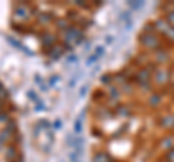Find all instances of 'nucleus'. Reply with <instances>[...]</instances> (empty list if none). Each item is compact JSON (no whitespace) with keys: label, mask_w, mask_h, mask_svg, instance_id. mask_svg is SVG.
Wrapping results in <instances>:
<instances>
[{"label":"nucleus","mask_w":174,"mask_h":162,"mask_svg":"<svg viewBox=\"0 0 174 162\" xmlns=\"http://www.w3.org/2000/svg\"><path fill=\"white\" fill-rule=\"evenodd\" d=\"M28 97H29L31 100H34V101H36V100H38V97H36V94H35L34 91H28Z\"/></svg>","instance_id":"6"},{"label":"nucleus","mask_w":174,"mask_h":162,"mask_svg":"<svg viewBox=\"0 0 174 162\" xmlns=\"http://www.w3.org/2000/svg\"><path fill=\"white\" fill-rule=\"evenodd\" d=\"M36 112H39V110H44V103L41 101V103H38V106H36V109H35Z\"/></svg>","instance_id":"12"},{"label":"nucleus","mask_w":174,"mask_h":162,"mask_svg":"<svg viewBox=\"0 0 174 162\" xmlns=\"http://www.w3.org/2000/svg\"><path fill=\"white\" fill-rule=\"evenodd\" d=\"M58 80H60V77H58V75H54V77H51V78H49V85H55V84H57L55 81H58Z\"/></svg>","instance_id":"7"},{"label":"nucleus","mask_w":174,"mask_h":162,"mask_svg":"<svg viewBox=\"0 0 174 162\" xmlns=\"http://www.w3.org/2000/svg\"><path fill=\"white\" fill-rule=\"evenodd\" d=\"M67 62H77V57L76 55H70L67 58Z\"/></svg>","instance_id":"10"},{"label":"nucleus","mask_w":174,"mask_h":162,"mask_svg":"<svg viewBox=\"0 0 174 162\" xmlns=\"http://www.w3.org/2000/svg\"><path fill=\"white\" fill-rule=\"evenodd\" d=\"M6 156H7L9 159H13V158H15V149H13V148H9V149H7Z\"/></svg>","instance_id":"4"},{"label":"nucleus","mask_w":174,"mask_h":162,"mask_svg":"<svg viewBox=\"0 0 174 162\" xmlns=\"http://www.w3.org/2000/svg\"><path fill=\"white\" fill-rule=\"evenodd\" d=\"M81 130H83V115H80V117L76 119V122H74V132L80 133Z\"/></svg>","instance_id":"1"},{"label":"nucleus","mask_w":174,"mask_h":162,"mask_svg":"<svg viewBox=\"0 0 174 162\" xmlns=\"http://www.w3.org/2000/svg\"><path fill=\"white\" fill-rule=\"evenodd\" d=\"M102 54H103V48H102V46H99V48L96 49V55H97V57H100Z\"/></svg>","instance_id":"11"},{"label":"nucleus","mask_w":174,"mask_h":162,"mask_svg":"<svg viewBox=\"0 0 174 162\" xmlns=\"http://www.w3.org/2000/svg\"><path fill=\"white\" fill-rule=\"evenodd\" d=\"M99 59V57L94 54V55H91V57H88V59L86 61V65H91V64H94L96 61Z\"/></svg>","instance_id":"3"},{"label":"nucleus","mask_w":174,"mask_h":162,"mask_svg":"<svg viewBox=\"0 0 174 162\" xmlns=\"http://www.w3.org/2000/svg\"><path fill=\"white\" fill-rule=\"evenodd\" d=\"M26 12H28V10H26L23 6H19L18 10H16V15H19L20 17H26Z\"/></svg>","instance_id":"2"},{"label":"nucleus","mask_w":174,"mask_h":162,"mask_svg":"<svg viewBox=\"0 0 174 162\" xmlns=\"http://www.w3.org/2000/svg\"><path fill=\"white\" fill-rule=\"evenodd\" d=\"M86 91H87V84H84L83 87H81V90H80V97H84V94H86Z\"/></svg>","instance_id":"8"},{"label":"nucleus","mask_w":174,"mask_h":162,"mask_svg":"<svg viewBox=\"0 0 174 162\" xmlns=\"http://www.w3.org/2000/svg\"><path fill=\"white\" fill-rule=\"evenodd\" d=\"M79 78H80V74H79V75H74V77L70 80V82H68V87H73V85H74V84L79 81Z\"/></svg>","instance_id":"5"},{"label":"nucleus","mask_w":174,"mask_h":162,"mask_svg":"<svg viewBox=\"0 0 174 162\" xmlns=\"http://www.w3.org/2000/svg\"><path fill=\"white\" fill-rule=\"evenodd\" d=\"M61 126H62L61 120H57L55 123H54V129H55V130H60V129H61Z\"/></svg>","instance_id":"9"}]
</instances>
